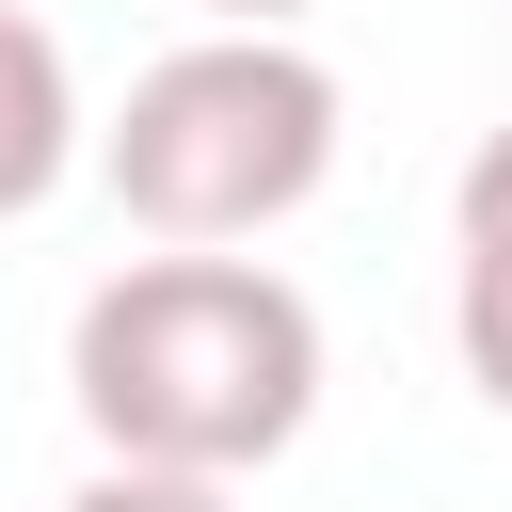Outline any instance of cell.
<instances>
[{"instance_id": "6da1fadb", "label": "cell", "mask_w": 512, "mask_h": 512, "mask_svg": "<svg viewBox=\"0 0 512 512\" xmlns=\"http://www.w3.org/2000/svg\"><path fill=\"white\" fill-rule=\"evenodd\" d=\"M64 384H80V416H96L112 464L256 480L320 416V304L272 256H240V240H160V256H128L80 304Z\"/></svg>"}, {"instance_id": "7a4b0ae2", "label": "cell", "mask_w": 512, "mask_h": 512, "mask_svg": "<svg viewBox=\"0 0 512 512\" xmlns=\"http://www.w3.org/2000/svg\"><path fill=\"white\" fill-rule=\"evenodd\" d=\"M320 176H336V64L240 16L160 48L112 112V192L144 240H272Z\"/></svg>"}, {"instance_id": "3957f363", "label": "cell", "mask_w": 512, "mask_h": 512, "mask_svg": "<svg viewBox=\"0 0 512 512\" xmlns=\"http://www.w3.org/2000/svg\"><path fill=\"white\" fill-rule=\"evenodd\" d=\"M448 336H464V384L512 416V128H480L464 192H448Z\"/></svg>"}, {"instance_id": "277c9868", "label": "cell", "mask_w": 512, "mask_h": 512, "mask_svg": "<svg viewBox=\"0 0 512 512\" xmlns=\"http://www.w3.org/2000/svg\"><path fill=\"white\" fill-rule=\"evenodd\" d=\"M64 192V32L16 16V144H0V208H48Z\"/></svg>"}, {"instance_id": "5b68a950", "label": "cell", "mask_w": 512, "mask_h": 512, "mask_svg": "<svg viewBox=\"0 0 512 512\" xmlns=\"http://www.w3.org/2000/svg\"><path fill=\"white\" fill-rule=\"evenodd\" d=\"M64 512H240L224 480H192V464H112V480H80Z\"/></svg>"}, {"instance_id": "8992f818", "label": "cell", "mask_w": 512, "mask_h": 512, "mask_svg": "<svg viewBox=\"0 0 512 512\" xmlns=\"http://www.w3.org/2000/svg\"><path fill=\"white\" fill-rule=\"evenodd\" d=\"M192 16H240V32H288V16H320V0H192Z\"/></svg>"}]
</instances>
